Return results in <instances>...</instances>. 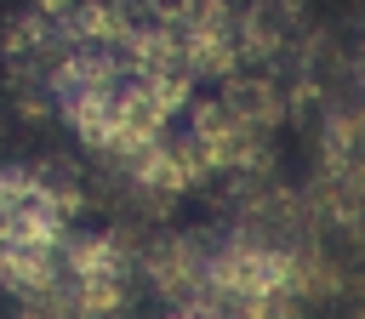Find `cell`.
I'll use <instances>...</instances> for the list:
<instances>
[{"instance_id": "obj_1", "label": "cell", "mask_w": 365, "mask_h": 319, "mask_svg": "<svg viewBox=\"0 0 365 319\" xmlns=\"http://www.w3.org/2000/svg\"><path fill=\"white\" fill-rule=\"evenodd\" d=\"M131 273H137V256L114 234H74L68 251H63V279L91 319H114L125 308Z\"/></svg>"}, {"instance_id": "obj_2", "label": "cell", "mask_w": 365, "mask_h": 319, "mask_svg": "<svg viewBox=\"0 0 365 319\" xmlns=\"http://www.w3.org/2000/svg\"><path fill=\"white\" fill-rule=\"evenodd\" d=\"M137 273L171 302H200L205 296V273H211V245H200L194 234H160L137 251Z\"/></svg>"}, {"instance_id": "obj_3", "label": "cell", "mask_w": 365, "mask_h": 319, "mask_svg": "<svg viewBox=\"0 0 365 319\" xmlns=\"http://www.w3.org/2000/svg\"><path fill=\"white\" fill-rule=\"evenodd\" d=\"M365 160V97L359 103H331L319 120V171H342Z\"/></svg>"}, {"instance_id": "obj_4", "label": "cell", "mask_w": 365, "mask_h": 319, "mask_svg": "<svg viewBox=\"0 0 365 319\" xmlns=\"http://www.w3.org/2000/svg\"><path fill=\"white\" fill-rule=\"evenodd\" d=\"M23 188H29V171L23 165H0V216L23 199Z\"/></svg>"}]
</instances>
